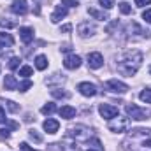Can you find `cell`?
<instances>
[{"instance_id":"4316f807","label":"cell","mask_w":151,"mask_h":151,"mask_svg":"<svg viewBox=\"0 0 151 151\" xmlns=\"http://www.w3.org/2000/svg\"><path fill=\"white\" fill-rule=\"evenodd\" d=\"M5 107H7L11 113H18V111H19V106H18V104H14L12 100H5Z\"/></svg>"},{"instance_id":"d590c367","label":"cell","mask_w":151,"mask_h":151,"mask_svg":"<svg viewBox=\"0 0 151 151\" xmlns=\"http://www.w3.org/2000/svg\"><path fill=\"white\" fill-rule=\"evenodd\" d=\"M9 137H11L9 130H7V128H5V130H4V128H0V139H9Z\"/></svg>"},{"instance_id":"6da1fadb","label":"cell","mask_w":151,"mask_h":151,"mask_svg":"<svg viewBox=\"0 0 151 151\" xmlns=\"http://www.w3.org/2000/svg\"><path fill=\"white\" fill-rule=\"evenodd\" d=\"M142 60H144V56H142V53L139 49H127L116 58V69L121 76L132 77L141 69Z\"/></svg>"},{"instance_id":"836d02e7","label":"cell","mask_w":151,"mask_h":151,"mask_svg":"<svg viewBox=\"0 0 151 151\" xmlns=\"http://www.w3.org/2000/svg\"><path fill=\"white\" fill-rule=\"evenodd\" d=\"M142 19H144L146 23H151V9H146V11L142 12Z\"/></svg>"},{"instance_id":"4dcf8cb0","label":"cell","mask_w":151,"mask_h":151,"mask_svg":"<svg viewBox=\"0 0 151 151\" xmlns=\"http://www.w3.org/2000/svg\"><path fill=\"white\" fill-rule=\"evenodd\" d=\"M99 4L102 5V9H113L114 0H99Z\"/></svg>"},{"instance_id":"7402d4cb","label":"cell","mask_w":151,"mask_h":151,"mask_svg":"<svg viewBox=\"0 0 151 151\" xmlns=\"http://www.w3.org/2000/svg\"><path fill=\"white\" fill-rule=\"evenodd\" d=\"M55 111H56V104H53V102H47V104H44L40 107V113L42 114H53Z\"/></svg>"},{"instance_id":"b9f144b4","label":"cell","mask_w":151,"mask_h":151,"mask_svg":"<svg viewBox=\"0 0 151 151\" xmlns=\"http://www.w3.org/2000/svg\"><path fill=\"white\" fill-rule=\"evenodd\" d=\"M88 151H104V150H97V148H90Z\"/></svg>"},{"instance_id":"603a6c76","label":"cell","mask_w":151,"mask_h":151,"mask_svg":"<svg viewBox=\"0 0 151 151\" xmlns=\"http://www.w3.org/2000/svg\"><path fill=\"white\" fill-rule=\"evenodd\" d=\"M139 99L146 104H151V88H144L141 93H139Z\"/></svg>"},{"instance_id":"8992f818","label":"cell","mask_w":151,"mask_h":151,"mask_svg":"<svg viewBox=\"0 0 151 151\" xmlns=\"http://www.w3.org/2000/svg\"><path fill=\"white\" fill-rule=\"evenodd\" d=\"M127 34H128V35H127L128 39H148L150 37V32H148V30H142V28H141L137 23H134V21L128 25Z\"/></svg>"},{"instance_id":"cb8c5ba5","label":"cell","mask_w":151,"mask_h":151,"mask_svg":"<svg viewBox=\"0 0 151 151\" xmlns=\"http://www.w3.org/2000/svg\"><path fill=\"white\" fill-rule=\"evenodd\" d=\"M32 74H34V69H32L30 65H23V67L19 69V76H21V77H25V79H28Z\"/></svg>"},{"instance_id":"484cf974","label":"cell","mask_w":151,"mask_h":151,"mask_svg":"<svg viewBox=\"0 0 151 151\" xmlns=\"http://www.w3.org/2000/svg\"><path fill=\"white\" fill-rule=\"evenodd\" d=\"M28 135H30V139L32 141H35V142H42V135L40 134H37V130H28Z\"/></svg>"},{"instance_id":"8d00e7d4","label":"cell","mask_w":151,"mask_h":151,"mask_svg":"<svg viewBox=\"0 0 151 151\" xmlns=\"http://www.w3.org/2000/svg\"><path fill=\"white\" fill-rule=\"evenodd\" d=\"M19 150L21 151H37V150H34V148H30L27 142H21V144H19Z\"/></svg>"},{"instance_id":"44dd1931","label":"cell","mask_w":151,"mask_h":151,"mask_svg":"<svg viewBox=\"0 0 151 151\" xmlns=\"http://www.w3.org/2000/svg\"><path fill=\"white\" fill-rule=\"evenodd\" d=\"M35 69L37 70H46L47 69V58L44 55H39L37 58H35Z\"/></svg>"},{"instance_id":"d6a6232c","label":"cell","mask_w":151,"mask_h":151,"mask_svg":"<svg viewBox=\"0 0 151 151\" xmlns=\"http://www.w3.org/2000/svg\"><path fill=\"white\" fill-rule=\"evenodd\" d=\"M62 5H65V7H77L79 2L77 0H62Z\"/></svg>"},{"instance_id":"7c38bea8","label":"cell","mask_w":151,"mask_h":151,"mask_svg":"<svg viewBox=\"0 0 151 151\" xmlns=\"http://www.w3.org/2000/svg\"><path fill=\"white\" fill-rule=\"evenodd\" d=\"M11 11L18 16H23L28 12V2L27 0H12L11 4Z\"/></svg>"},{"instance_id":"3957f363","label":"cell","mask_w":151,"mask_h":151,"mask_svg":"<svg viewBox=\"0 0 151 151\" xmlns=\"http://www.w3.org/2000/svg\"><path fill=\"white\" fill-rule=\"evenodd\" d=\"M107 128L114 132V134H121V132H128V128H130V118L128 116H116L113 119H109V123H107Z\"/></svg>"},{"instance_id":"ab89813d","label":"cell","mask_w":151,"mask_h":151,"mask_svg":"<svg viewBox=\"0 0 151 151\" xmlns=\"http://www.w3.org/2000/svg\"><path fill=\"white\" fill-rule=\"evenodd\" d=\"M70 30H72L70 25H63V27H62V32H70Z\"/></svg>"},{"instance_id":"60d3db41","label":"cell","mask_w":151,"mask_h":151,"mask_svg":"<svg viewBox=\"0 0 151 151\" xmlns=\"http://www.w3.org/2000/svg\"><path fill=\"white\" fill-rule=\"evenodd\" d=\"M62 51H63V53H69V51H70V46H65V47H62Z\"/></svg>"},{"instance_id":"2e32d148","label":"cell","mask_w":151,"mask_h":151,"mask_svg":"<svg viewBox=\"0 0 151 151\" xmlns=\"http://www.w3.org/2000/svg\"><path fill=\"white\" fill-rule=\"evenodd\" d=\"M19 37H21V40H23L25 44H30V42L34 40V28H30V27L19 28Z\"/></svg>"},{"instance_id":"83f0119b","label":"cell","mask_w":151,"mask_h":151,"mask_svg":"<svg viewBox=\"0 0 151 151\" xmlns=\"http://www.w3.org/2000/svg\"><path fill=\"white\" fill-rule=\"evenodd\" d=\"M119 11H121V14H130V12H132V7H130V4H127V2H121V4H119Z\"/></svg>"},{"instance_id":"ee69618b","label":"cell","mask_w":151,"mask_h":151,"mask_svg":"<svg viewBox=\"0 0 151 151\" xmlns=\"http://www.w3.org/2000/svg\"><path fill=\"white\" fill-rule=\"evenodd\" d=\"M150 74H151V67H150Z\"/></svg>"},{"instance_id":"52a82bcc","label":"cell","mask_w":151,"mask_h":151,"mask_svg":"<svg viewBox=\"0 0 151 151\" xmlns=\"http://www.w3.org/2000/svg\"><path fill=\"white\" fill-rule=\"evenodd\" d=\"M106 88L109 91H113V93H119V95H123V93L128 91V84H125L123 81H118V79H109L106 83Z\"/></svg>"},{"instance_id":"ffe728a7","label":"cell","mask_w":151,"mask_h":151,"mask_svg":"<svg viewBox=\"0 0 151 151\" xmlns=\"http://www.w3.org/2000/svg\"><path fill=\"white\" fill-rule=\"evenodd\" d=\"M4 88L5 90H18V81H16V77L14 76H5V79H4Z\"/></svg>"},{"instance_id":"f546056e","label":"cell","mask_w":151,"mask_h":151,"mask_svg":"<svg viewBox=\"0 0 151 151\" xmlns=\"http://www.w3.org/2000/svg\"><path fill=\"white\" fill-rule=\"evenodd\" d=\"M53 76H55V77H49V79H46V84H49V86H51V84H53V81H62V83L65 81L63 74H62V76H60V74H53Z\"/></svg>"},{"instance_id":"7bdbcfd3","label":"cell","mask_w":151,"mask_h":151,"mask_svg":"<svg viewBox=\"0 0 151 151\" xmlns=\"http://www.w3.org/2000/svg\"><path fill=\"white\" fill-rule=\"evenodd\" d=\"M0 55H2V46H0Z\"/></svg>"},{"instance_id":"4fadbf2b","label":"cell","mask_w":151,"mask_h":151,"mask_svg":"<svg viewBox=\"0 0 151 151\" xmlns=\"http://www.w3.org/2000/svg\"><path fill=\"white\" fill-rule=\"evenodd\" d=\"M81 56H77V55H69V56H65V60H63V67L65 69H69V70H76V69H79L81 67Z\"/></svg>"},{"instance_id":"277c9868","label":"cell","mask_w":151,"mask_h":151,"mask_svg":"<svg viewBox=\"0 0 151 151\" xmlns=\"http://www.w3.org/2000/svg\"><path fill=\"white\" fill-rule=\"evenodd\" d=\"M125 111L128 114L130 119H135V121H142V119H148L151 116V111L146 109V107H141L137 104H127Z\"/></svg>"},{"instance_id":"30bf717a","label":"cell","mask_w":151,"mask_h":151,"mask_svg":"<svg viewBox=\"0 0 151 151\" xmlns=\"http://www.w3.org/2000/svg\"><path fill=\"white\" fill-rule=\"evenodd\" d=\"M99 113L102 118H106V119H113L116 118L119 111H118V107H114V106H109V104H100V107H99Z\"/></svg>"},{"instance_id":"7a4b0ae2","label":"cell","mask_w":151,"mask_h":151,"mask_svg":"<svg viewBox=\"0 0 151 151\" xmlns=\"http://www.w3.org/2000/svg\"><path fill=\"white\" fill-rule=\"evenodd\" d=\"M127 151H151V130L135 128L130 130L125 139Z\"/></svg>"},{"instance_id":"d6986e66","label":"cell","mask_w":151,"mask_h":151,"mask_svg":"<svg viewBox=\"0 0 151 151\" xmlns=\"http://www.w3.org/2000/svg\"><path fill=\"white\" fill-rule=\"evenodd\" d=\"M88 14H90L91 18H95V19H100V21L109 19L107 12H104V11H97V9H93V7H88Z\"/></svg>"},{"instance_id":"f35d334b","label":"cell","mask_w":151,"mask_h":151,"mask_svg":"<svg viewBox=\"0 0 151 151\" xmlns=\"http://www.w3.org/2000/svg\"><path fill=\"white\" fill-rule=\"evenodd\" d=\"M0 25H4V27H7V28H12L16 23H11V21H0Z\"/></svg>"},{"instance_id":"74e56055","label":"cell","mask_w":151,"mask_h":151,"mask_svg":"<svg viewBox=\"0 0 151 151\" xmlns=\"http://www.w3.org/2000/svg\"><path fill=\"white\" fill-rule=\"evenodd\" d=\"M7 121V118H5V111H4V107L0 106V123H5Z\"/></svg>"},{"instance_id":"8fae6325","label":"cell","mask_w":151,"mask_h":151,"mask_svg":"<svg viewBox=\"0 0 151 151\" xmlns=\"http://www.w3.org/2000/svg\"><path fill=\"white\" fill-rule=\"evenodd\" d=\"M77 90H79V93L84 95V97H95V95H97V86H95L93 83H88V81L79 83V84H77Z\"/></svg>"},{"instance_id":"ac0fdd59","label":"cell","mask_w":151,"mask_h":151,"mask_svg":"<svg viewBox=\"0 0 151 151\" xmlns=\"http://www.w3.org/2000/svg\"><path fill=\"white\" fill-rule=\"evenodd\" d=\"M14 44V37L7 32H0V46L2 47H11Z\"/></svg>"},{"instance_id":"9c48e42d","label":"cell","mask_w":151,"mask_h":151,"mask_svg":"<svg viewBox=\"0 0 151 151\" xmlns=\"http://www.w3.org/2000/svg\"><path fill=\"white\" fill-rule=\"evenodd\" d=\"M102 65H104V56H102V53L93 51V53L88 55V67H90V69L97 70V69H100Z\"/></svg>"},{"instance_id":"e0dca14e","label":"cell","mask_w":151,"mask_h":151,"mask_svg":"<svg viewBox=\"0 0 151 151\" xmlns=\"http://www.w3.org/2000/svg\"><path fill=\"white\" fill-rule=\"evenodd\" d=\"M58 113H60V116H62L63 119H72L76 116V109L72 106H62V107L58 109Z\"/></svg>"},{"instance_id":"9a60e30c","label":"cell","mask_w":151,"mask_h":151,"mask_svg":"<svg viewBox=\"0 0 151 151\" xmlns=\"http://www.w3.org/2000/svg\"><path fill=\"white\" fill-rule=\"evenodd\" d=\"M42 128H44L47 134H56V132H58V128H60V123H58V119L47 118V119L42 123Z\"/></svg>"},{"instance_id":"e575fe53","label":"cell","mask_w":151,"mask_h":151,"mask_svg":"<svg viewBox=\"0 0 151 151\" xmlns=\"http://www.w3.org/2000/svg\"><path fill=\"white\" fill-rule=\"evenodd\" d=\"M150 4H151V0H135V5L137 7H146Z\"/></svg>"},{"instance_id":"d4e9b609","label":"cell","mask_w":151,"mask_h":151,"mask_svg":"<svg viewBox=\"0 0 151 151\" xmlns=\"http://www.w3.org/2000/svg\"><path fill=\"white\" fill-rule=\"evenodd\" d=\"M51 95H53L55 99H67V97H69V95H67V91H63V90H60V88L51 90Z\"/></svg>"},{"instance_id":"ba28073f","label":"cell","mask_w":151,"mask_h":151,"mask_svg":"<svg viewBox=\"0 0 151 151\" xmlns=\"http://www.w3.org/2000/svg\"><path fill=\"white\" fill-rule=\"evenodd\" d=\"M95 32H97V27L93 23H90V21H83V23L77 25V34L81 37H91Z\"/></svg>"},{"instance_id":"f1b7e54d","label":"cell","mask_w":151,"mask_h":151,"mask_svg":"<svg viewBox=\"0 0 151 151\" xmlns=\"http://www.w3.org/2000/svg\"><path fill=\"white\" fill-rule=\"evenodd\" d=\"M18 88H19V91H27V90L32 88V81H30V79H25L21 84H18Z\"/></svg>"},{"instance_id":"1f68e13d","label":"cell","mask_w":151,"mask_h":151,"mask_svg":"<svg viewBox=\"0 0 151 151\" xmlns=\"http://www.w3.org/2000/svg\"><path fill=\"white\" fill-rule=\"evenodd\" d=\"M18 67H19V58L18 56H12L9 60V69H18Z\"/></svg>"},{"instance_id":"5bb4252c","label":"cell","mask_w":151,"mask_h":151,"mask_svg":"<svg viewBox=\"0 0 151 151\" xmlns=\"http://www.w3.org/2000/svg\"><path fill=\"white\" fill-rule=\"evenodd\" d=\"M67 7L65 5H56L55 7V11H53V14H51V23H60L65 16H67Z\"/></svg>"},{"instance_id":"5b68a950","label":"cell","mask_w":151,"mask_h":151,"mask_svg":"<svg viewBox=\"0 0 151 151\" xmlns=\"http://www.w3.org/2000/svg\"><path fill=\"white\" fill-rule=\"evenodd\" d=\"M69 135L72 139H76L77 142H84V141L91 139V130L86 125H76L72 128H69Z\"/></svg>"}]
</instances>
